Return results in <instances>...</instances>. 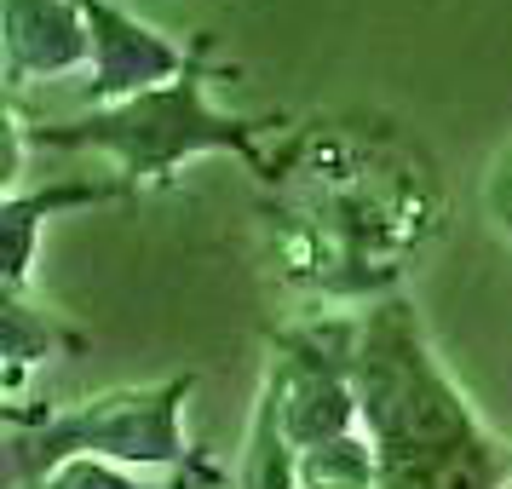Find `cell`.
Returning <instances> with one entry per match:
<instances>
[{"label": "cell", "mask_w": 512, "mask_h": 489, "mask_svg": "<svg viewBox=\"0 0 512 489\" xmlns=\"http://www.w3.org/2000/svg\"><path fill=\"white\" fill-rule=\"evenodd\" d=\"M311 179L305 202L288 213L282 271L323 300H386L403 254L438 231L443 196L432 162L386 133L323 127L300 133L282 156H265L259 173Z\"/></svg>", "instance_id": "obj_1"}, {"label": "cell", "mask_w": 512, "mask_h": 489, "mask_svg": "<svg viewBox=\"0 0 512 489\" xmlns=\"http://www.w3.org/2000/svg\"><path fill=\"white\" fill-rule=\"evenodd\" d=\"M351 386L380 449V489H507V443L443 369L415 300L386 294L357 311Z\"/></svg>", "instance_id": "obj_2"}, {"label": "cell", "mask_w": 512, "mask_h": 489, "mask_svg": "<svg viewBox=\"0 0 512 489\" xmlns=\"http://www.w3.org/2000/svg\"><path fill=\"white\" fill-rule=\"evenodd\" d=\"M271 133V121L254 116H231L219 110L208 93V70H202V47L179 81H167L156 93L121 98V104H98L87 116L70 121H47V127H29V139L41 150H104L116 162V179L127 190H150L167 185L173 173L196 156L213 150H231L242 162L265 167L259 139Z\"/></svg>", "instance_id": "obj_3"}, {"label": "cell", "mask_w": 512, "mask_h": 489, "mask_svg": "<svg viewBox=\"0 0 512 489\" xmlns=\"http://www.w3.org/2000/svg\"><path fill=\"white\" fill-rule=\"evenodd\" d=\"M196 374H167L144 386H110L70 403V409H18L6 403L12 426V489H29L52 466L93 455V461L127 466V472H167L190 461L185 403Z\"/></svg>", "instance_id": "obj_4"}, {"label": "cell", "mask_w": 512, "mask_h": 489, "mask_svg": "<svg viewBox=\"0 0 512 489\" xmlns=\"http://www.w3.org/2000/svg\"><path fill=\"white\" fill-rule=\"evenodd\" d=\"M75 6H81V18L93 29V64L81 75L93 110L156 93V87L179 81L196 64V47H173L156 24H144L139 12H127L116 0H75Z\"/></svg>", "instance_id": "obj_5"}, {"label": "cell", "mask_w": 512, "mask_h": 489, "mask_svg": "<svg viewBox=\"0 0 512 489\" xmlns=\"http://www.w3.org/2000/svg\"><path fill=\"white\" fill-rule=\"evenodd\" d=\"M93 29L75 0H0V75L12 93L29 81L87 75Z\"/></svg>", "instance_id": "obj_6"}, {"label": "cell", "mask_w": 512, "mask_h": 489, "mask_svg": "<svg viewBox=\"0 0 512 489\" xmlns=\"http://www.w3.org/2000/svg\"><path fill=\"white\" fill-rule=\"evenodd\" d=\"M110 196H127V185H41V190H6V288H29V271H35V236L47 225V213L58 208H93V202H110Z\"/></svg>", "instance_id": "obj_7"}, {"label": "cell", "mask_w": 512, "mask_h": 489, "mask_svg": "<svg viewBox=\"0 0 512 489\" xmlns=\"http://www.w3.org/2000/svg\"><path fill=\"white\" fill-rule=\"evenodd\" d=\"M231 489H300V449L288 443L277 420V397L259 386L254 415H248V438L236 455V484Z\"/></svg>", "instance_id": "obj_8"}, {"label": "cell", "mask_w": 512, "mask_h": 489, "mask_svg": "<svg viewBox=\"0 0 512 489\" xmlns=\"http://www.w3.org/2000/svg\"><path fill=\"white\" fill-rule=\"evenodd\" d=\"M0 346H6V386L18 392L35 363H52L58 351L75 346V334L58 328L47 311H35L18 288H6V294H0Z\"/></svg>", "instance_id": "obj_9"}, {"label": "cell", "mask_w": 512, "mask_h": 489, "mask_svg": "<svg viewBox=\"0 0 512 489\" xmlns=\"http://www.w3.org/2000/svg\"><path fill=\"white\" fill-rule=\"evenodd\" d=\"M300 489H380V449L369 432L334 438L300 455Z\"/></svg>", "instance_id": "obj_10"}, {"label": "cell", "mask_w": 512, "mask_h": 489, "mask_svg": "<svg viewBox=\"0 0 512 489\" xmlns=\"http://www.w3.org/2000/svg\"><path fill=\"white\" fill-rule=\"evenodd\" d=\"M29 489H144V484H139V472H127V466L93 461V455H75V461L52 466L47 478H35Z\"/></svg>", "instance_id": "obj_11"}, {"label": "cell", "mask_w": 512, "mask_h": 489, "mask_svg": "<svg viewBox=\"0 0 512 489\" xmlns=\"http://www.w3.org/2000/svg\"><path fill=\"white\" fill-rule=\"evenodd\" d=\"M478 202H484L489 231L501 236V242H512V139L489 156L484 185H478Z\"/></svg>", "instance_id": "obj_12"}, {"label": "cell", "mask_w": 512, "mask_h": 489, "mask_svg": "<svg viewBox=\"0 0 512 489\" xmlns=\"http://www.w3.org/2000/svg\"><path fill=\"white\" fill-rule=\"evenodd\" d=\"M507 489H512V472H507Z\"/></svg>", "instance_id": "obj_13"}]
</instances>
